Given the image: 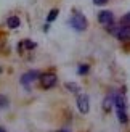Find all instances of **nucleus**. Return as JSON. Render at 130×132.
I'll use <instances>...</instances> for the list:
<instances>
[{"label":"nucleus","instance_id":"1","mask_svg":"<svg viewBox=\"0 0 130 132\" xmlns=\"http://www.w3.org/2000/svg\"><path fill=\"white\" fill-rule=\"evenodd\" d=\"M114 106H116V113H117V119L122 124H125L128 121V118H127V108H125V98L122 97V95H119V94H116Z\"/></svg>","mask_w":130,"mask_h":132},{"label":"nucleus","instance_id":"2","mask_svg":"<svg viewBox=\"0 0 130 132\" xmlns=\"http://www.w3.org/2000/svg\"><path fill=\"white\" fill-rule=\"evenodd\" d=\"M71 28L77 32H82L87 29V18L82 15L80 11H74L72 18H71Z\"/></svg>","mask_w":130,"mask_h":132},{"label":"nucleus","instance_id":"3","mask_svg":"<svg viewBox=\"0 0 130 132\" xmlns=\"http://www.w3.org/2000/svg\"><path fill=\"white\" fill-rule=\"evenodd\" d=\"M114 36L119 40H128L130 39V24H122L117 29H114Z\"/></svg>","mask_w":130,"mask_h":132},{"label":"nucleus","instance_id":"4","mask_svg":"<svg viewBox=\"0 0 130 132\" xmlns=\"http://www.w3.org/2000/svg\"><path fill=\"white\" fill-rule=\"evenodd\" d=\"M98 21H100V24H103V26H111L113 24V21H114V15H113V11H109V10H103V11H100V15H98Z\"/></svg>","mask_w":130,"mask_h":132},{"label":"nucleus","instance_id":"5","mask_svg":"<svg viewBox=\"0 0 130 132\" xmlns=\"http://www.w3.org/2000/svg\"><path fill=\"white\" fill-rule=\"evenodd\" d=\"M40 81H42V85H43L45 89H50V87H53V85L56 84L58 77L53 74V72H47V74H42L40 76Z\"/></svg>","mask_w":130,"mask_h":132},{"label":"nucleus","instance_id":"6","mask_svg":"<svg viewBox=\"0 0 130 132\" xmlns=\"http://www.w3.org/2000/svg\"><path fill=\"white\" fill-rule=\"evenodd\" d=\"M77 108L82 114H87L88 110H90V102H88V97L87 95H80L77 98Z\"/></svg>","mask_w":130,"mask_h":132},{"label":"nucleus","instance_id":"7","mask_svg":"<svg viewBox=\"0 0 130 132\" xmlns=\"http://www.w3.org/2000/svg\"><path fill=\"white\" fill-rule=\"evenodd\" d=\"M37 77H39V72H37V71H29V72H26V74L21 77V84H24L26 87H27V85H29L31 82H34Z\"/></svg>","mask_w":130,"mask_h":132},{"label":"nucleus","instance_id":"8","mask_svg":"<svg viewBox=\"0 0 130 132\" xmlns=\"http://www.w3.org/2000/svg\"><path fill=\"white\" fill-rule=\"evenodd\" d=\"M6 24H8L10 29H15V28H18V26L21 24V21H19L18 16H10L8 19H6Z\"/></svg>","mask_w":130,"mask_h":132},{"label":"nucleus","instance_id":"9","mask_svg":"<svg viewBox=\"0 0 130 132\" xmlns=\"http://www.w3.org/2000/svg\"><path fill=\"white\" fill-rule=\"evenodd\" d=\"M114 98H116V94H111V95H108V97L105 98V105H103V106H105L106 111L114 105Z\"/></svg>","mask_w":130,"mask_h":132},{"label":"nucleus","instance_id":"10","mask_svg":"<svg viewBox=\"0 0 130 132\" xmlns=\"http://www.w3.org/2000/svg\"><path fill=\"white\" fill-rule=\"evenodd\" d=\"M58 13H60V11H58L56 8H55V10H51V11H50V15L47 16V23L55 21V19H56V16H58Z\"/></svg>","mask_w":130,"mask_h":132},{"label":"nucleus","instance_id":"11","mask_svg":"<svg viewBox=\"0 0 130 132\" xmlns=\"http://www.w3.org/2000/svg\"><path fill=\"white\" fill-rule=\"evenodd\" d=\"M122 23H124V24H130V11L122 16Z\"/></svg>","mask_w":130,"mask_h":132},{"label":"nucleus","instance_id":"12","mask_svg":"<svg viewBox=\"0 0 130 132\" xmlns=\"http://www.w3.org/2000/svg\"><path fill=\"white\" fill-rule=\"evenodd\" d=\"M77 72H79V74H85V72H88V66H79Z\"/></svg>","mask_w":130,"mask_h":132},{"label":"nucleus","instance_id":"13","mask_svg":"<svg viewBox=\"0 0 130 132\" xmlns=\"http://www.w3.org/2000/svg\"><path fill=\"white\" fill-rule=\"evenodd\" d=\"M6 105H8V100H6L5 97L0 95V106H6Z\"/></svg>","mask_w":130,"mask_h":132},{"label":"nucleus","instance_id":"14","mask_svg":"<svg viewBox=\"0 0 130 132\" xmlns=\"http://www.w3.org/2000/svg\"><path fill=\"white\" fill-rule=\"evenodd\" d=\"M68 89L72 90V92H76V90H77V85H76V84H68Z\"/></svg>","mask_w":130,"mask_h":132},{"label":"nucleus","instance_id":"15","mask_svg":"<svg viewBox=\"0 0 130 132\" xmlns=\"http://www.w3.org/2000/svg\"><path fill=\"white\" fill-rule=\"evenodd\" d=\"M108 0H93V3L95 5H103V3H106Z\"/></svg>","mask_w":130,"mask_h":132},{"label":"nucleus","instance_id":"16","mask_svg":"<svg viewBox=\"0 0 130 132\" xmlns=\"http://www.w3.org/2000/svg\"><path fill=\"white\" fill-rule=\"evenodd\" d=\"M0 132H5V129H0Z\"/></svg>","mask_w":130,"mask_h":132},{"label":"nucleus","instance_id":"17","mask_svg":"<svg viewBox=\"0 0 130 132\" xmlns=\"http://www.w3.org/2000/svg\"><path fill=\"white\" fill-rule=\"evenodd\" d=\"M58 132H68V130H58Z\"/></svg>","mask_w":130,"mask_h":132}]
</instances>
